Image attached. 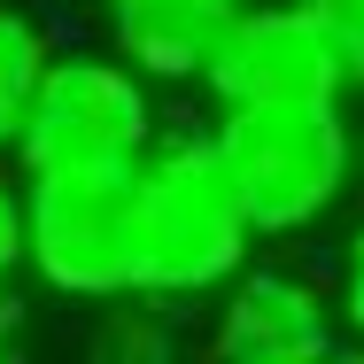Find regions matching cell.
I'll use <instances>...</instances> for the list:
<instances>
[{"mask_svg":"<svg viewBox=\"0 0 364 364\" xmlns=\"http://www.w3.org/2000/svg\"><path fill=\"white\" fill-rule=\"evenodd\" d=\"M256 225L218 155V132L171 124L132 171V294L140 302H194L225 294L248 272Z\"/></svg>","mask_w":364,"mask_h":364,"instance_id":"cell-1","label":"cell"},{"mask_svg":"<svg viewBox=\"0 0 364 364\" xmlns=\"http://www.w3.org/2000/svg\"><path fill=\"white\" fill-rule=\"evenodd\" d=\"M218 155L264 240L310 232L357 178V132L341 109H248L218 124Z\"/></svg>","mask_w":364,"mask_h":364,"instance_id":"cell-2","label":"cell"},{"mask_svg":"<svg viewBox=\"0 0 364 364\" xmlns=\"http://www.w3.org/2000/svg\"><path fill=\"white\" fill-rule=\"evenodd\" d=\"M155 140H163V124H155V93L140 70H124L117 55H63L31 101L16 163H23V178L132 171Z\"/></svg>","mask_w":364,"mask_h":364,"instance_id":"cell-3","label":"cell"},{"mask_svg":"<svg viewBox=\"0 0 364 364\" xmlns=\"http://www.w3.org/2000/svg\"><path fill=\"white\" fill-rule=\"evenodd\" d=\"M140 171V163H132ZM132 171H63L23 178L31 210V279L63 302H124L132 294Z\"/></svg>","mask_w":364,"mask_h":364,"instance_id":"cell-4","label":"cell"},{"mask_svg":"<svg viewBox=\"0 0 364 364\" xmlns=\"http://www.w3.org/2000/svg\"><path fill=\"white\" fill-rule=\"evenodd\" d=\"M225 117H248V109H341V77L326 63L310 16L294 0H256L225 23L210 77Z\"/></svg>","mask_w":364,"mask_h":364,"instance_id":"cell-5","label":"cell"},{"mask_svg":"<svg viewBox=\"0 0 364 364\" xmlns=\"http://www.w3.org/2000/svg\"><path fill=\"white\" fill-rule=\"evenodd\" d=\"M333 294L302 272H240L210 326V364H333Z\"/></svg>","mask_w":364,"mask_h":364,"instance_id":"cell-6","label":"cell"},{"mask_svg":"<svg viewBox=\"0 0 364 364\" xmlns=\"http://www.w3.org/2000/svg\"><path fill=\"white\" fill-rule=\"evenodd\" d=\"M101 23H109V55L147 85H202L232 16L194 0H101Z\"/></svg>","mask_w":364,"mask_h":364,"instance_id":"cell-7","label":"cell"},{"mask_svg":"<svg viewBox=\"0 0 364 364\" xmlns=\"http://www.w3.org/2000/svg\"><path fill=\"white\" fill-rule=\"evenodd\" d=\"M55 63H63V55H55V31H47L31 8L0 0V147H8V155L23 140L31 101H39V85H47Z\"/></svg>","mask_w":364,"mask_h":364,"instance_id":"cell-8","label":"cell"},{"mask_svg":"<svg viewBox=\"0 0 364 364\" xmlns=\"http://www.w3.org/2000/svg\"><path fill=\"white\" fill-rule=\"evenodd\" d=\"M85 364H178L171 310H163V302H140V294L109 302V310L93 318V333H85Z\"/></svg>","mask_w":364,"mask_h":364,"instance_id":"cell-9","label":"cell"},{"mask_svg":"<svg viewBox=\"0 0 364 364\" xmlns=\"http://www.w3.org/2000/svg\"><path fill=\"white\" fill-rule=\"evenodd\" d=\"M294 8L310 16L326 63H333V77H341V101L364 93V0H294Z\"/></svg>","mask_w":364,"mask_h":364,"instance_id":"cell-10","label":"cell"},{"mask_svg":"<svg viewBox=\"0 0 364 364\" xmlns=\"http://www.w3.org/2000/svg\"><path fill=\"white\" fill-rule=\"evenodd\" d=\"M16 272H31V210L23 186L0 171V287H16Z\"/></svg>","mask_w":364,"mask_h":364,"instance_id":"cell-11","label":"cell"},{"mask_svg":"<svg viewBox=\"0 0 364 364\" xmlns=\"http://www.w3.org/2000/svg\"><path fill=\"white\" fill-rule=\"evenodd\" d=\"M333 302H341V318H349V333L364 341V225L349 232V256H341V294H333Z\"/></svg>","mask_w":364,"mask_h":364,"instance_id":"cell-12","label":"cell"},{"mask_svg":"<svg viewBox=\"0 0 364 364\" xmlns=\"http://www.w3.org/2000/svg\"><path fill=\"white\" fill-rule=\"evenodd\" d=\"M23 318H31V302H23V287H0V349H16Z\"/></svg>","mask_w":364,"mask_h":364,"instance_id":"cell-13","label":"cell"},{"mask_svg":"<svg viewBox=\"0 0 364 364\" xmlns=\"http://www.w3.org/2000/svg\"><path fill=\"white\" fill-rule=\"evenodd\" d=\"M194 8H218V16H240V8H256V0H194Z\"/></svg>","mask_w":364,"mask_h":364,"instance_id":"cell-14","label":"cell"},{"mask_svg":"<svg viewBox=\"0 0 364 364\" xmlns=\"http://www.w3.org/2000/svg\"><path fill=\"white\" fill-rule=\"evenodd\" d=\"M333 364H364V341H357V349H341V357H333Z\"/></svg>","mask_w":364,"mask_h":364,"instance_id":"cell-15","label":"cell"},{"mask_svg":"<svg viewBox=\"0 0 364 364\" xmlns=\"http://www.w3.org/2000/svg\"><path fill=\"white\" fill-rule=\"evenodd\" d=\"M0 364H23V357H16V349H0Z\"/></svg>","mask_w":364,"mask_h":364,"instance_id":"cell-16","label":"cell"},{"mask_svg":"<svg viewBox=\"0 0 364 364\" xmlns=\"http://www.w3.org/2000/svg\"><path fill=\"white\" fill-rule=\"evenodd\" d=\"M357 178H364V140H357Z\"/></svg>","mask_w":364,"mask_h":364,"instance_id":"cell-17","label":"cell"}]
</instances>
